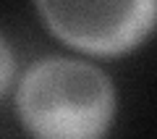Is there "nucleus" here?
<instances>
[{"instance_id": "f257e3e1", "label": "nucleus", "mask_w": 157, "mask_h": 139, "mask_svg": "<svg viewBox=\"0 0 157 139\" xmlns=\"http://www.w3.org/2000/svg\"><path fill=\"white\" fill-rule=\"evenodd\" d=\"M115 102L113 79L81 58H39L16 87V116L32 139H105Z\"/></svg>"}, {"instance_id": "f03ea898", "label": "nucleus", "mask_w": 157, "mask_h": 139, "mask_svg": "<svg viewBox=\"0 0 157 139\" xmlns=\"http://www.w3.org/2000/svg\"><path fill=\"white\" fill-rule=\"evenodd\" d=\"M45 26L68 47L89 55H123L157 29V0L60 3L39 0Z\"/></svg>"}, {"instance_id": "7ed1b4c3", "label": "nucleus", "mask_w": 157, "mask_h": 139, "mask_svg": "<svg viewBox=\"0 0 157 139\" xmlns=\"http://www.w3.org/2000/svg\"><path fill=\"white\" fill-rule=\"evenodd\" d=\"M13 76H16V58H13L8 39L0 34V97L6 95L8 87L13 84Z\"/></svg>"}]
</instances>
